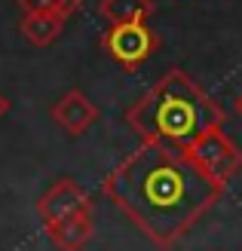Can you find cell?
<instances>
[{
    "label": "cell",
    "instance_id": "6da1fadb",
    "mask_svg": "<svg viewBox=\"0 0 242 251\" xmlns=\"http://www.w3.org/2000/svg\"><path fill=\"white\" fill-rule=\"evenodd\" d=\"M101 190L157 248H175L224 196L184 153L150 144L120 159Z\"/></svg>",
    "mask_w": 242,
    "mask_h": 251
},
{
    "label": "cell",
    "instance_id": "7a4b0ae2",
    "mask_svg": "<svg viewBox=\"0 0 242 251\" xmlns=\"http://www.w3.org/2000/svg\"><path fill=\"white\" fill-rule=\"evenodd\" d=\"M227 120V110L184 74L181 68L165 71L138 101L126 110V126L138 135L141 144L184 150L209 129H218Z\"/></svg>",
    "mask_w": 242,
    "mask_h": 251
},
{
    "label": "cell",
    "instance_id": "3957f363",
    "mask_svg": "<svg viewBox=\"0 0 242 251\" xmlns=\"http://www.w3.org/2000/svg\"><path fill=\"white\" fill-rule=\"evenodd\" d=\"M184 156L193 162L209 181H215L218 187H224V190L242 169V150L230 141V135L224 132V126L199 135L196 141L184 150Z\"/></svg>",
    "mask_w": 242,
    "mask_h": 251
},
{
    "label": "cell",
    "instance_id": "277c9868",
    "mask_svg": "<svg viewBox=\"0 0 242 251\" xmlns=\"http://www.w3.org/2000/svg\"><path fill=\"white\" fill-rule=\"evenodd\" d=\"M101 49L123 74H138L144 61L160 49V37L147 22L108 25V31L101 34Z\"/></svg>",
    "mask_w": 242,
    "mask_h": 251
},
{
    "label": "cell",
    "instance_id": "5b68a950",
    "mask_svg": "<svg viewBox=\"0 0 242 251\" xmlns=\"http://www.w3.org/2000/svg\"><path fill=\"white\" fill-rule=\"evenodd\" d=\"M83 211H92V199L74 178H58L37 199V215H40L43 230L55 227V224L68 221L74 215H83Z\"/></svg>",
    "mask_w": 242,
    "mask_h": 251
},
{
    "label": "cell",
    "instance_id": "8992f818",
    "mask_svg": "<svg viewBox=\"0 0 242 251\" xmlns=\"http://www.w3.org/2000/svg\"><path fill=\"white\" fill-rule=\"evenodd\" d=\"M49 114H53V120H55V126L61 132H68L71 138H77V135H83L89 126L98 120V107L83 95V89H68L53 104Z\"/></svg>",
    "mask_w": 242,
    "mask_h": 251
},
{
    "label": "cell",
    "instance_id": "52a82bcc",
    "mask_svg": "<svg viewBox=\"0 0 242 251\" xmlns=\"http://www.w3.org/2000/svg\"><path fill=\"white\" fill-rule=\"evenodd\" d=\"M92 233H95V218L92 211H83V215H74L68 221L49 227L46 236L58 251H83L89 242H92Z\"/></svg>",
    "mask_w": 242,
    "mask_h": 251
},
{
    "label": "cell",
    "instance_id": "ba28073f",
    "mask_svg": "<svg viewBox=\"0 0 242 251\" xmlns=\"http://www.w3.org/2000/svg\"><path fill=\"white\" fill-rule=\"evenodd\" d=\"M19 28L25 34V40L31 46H53L58 37H61V28H65V19L53 16V12H25Z\"/></svg>",
    "mask_w": 242,
    "mask_h": 251
},
{
    "label": "cell",
    "instance_id": "9c48e42d",
    "mask_svg": "<svg viewBox=\"0 0 242 251\" xmlns=\"http://www.w3.org/2000/svg\"><path fill=\"white\" fill-rule=\"evenodd\" d=\"M154 0H101L98 12L108 25H132V22H147L154 12Z\"/></svg>",
    "mask_w": 242,
    "mask_h": 251
},
{
    "label": "cell",
    "instance_id": "30bf717a",
    "mask_svg": "<svg viewBox=\"0 0 242 251\" xmlns=\"http://www.w3.org/2000/svg\"><path fill=\"white\" fill-rule=\"evenodd\" d=\"M22 12H53L58 19H71L83 9V0H19Z\"/></svg>",
    "mask_w": 242,
    "mask_h": 251
},
{
    "label": "cell",
    "instance_id": "8fae6325",
    "mask_svg": "<svg viewBox=\"0 0 242 251\" xmlns=\"http://www.w3.org/2000/svg\"><path fill=\"white\" fill-rule=\"evenodd\" d=\"M6 110H9V98H6L3 92H0V120L6 117Z\"/></svg>",
    "mask_w": 242,
    "mask_h": 251
},
{
    "label": "cell",
    "instance_id": "7c38bea8",
    "mask_svg": "<svg viewBox=\"0 0 242 251\" xmlns=\"http://www.w3.org/2000/svg\"><path fill=\"white\" fill-rule=\"evenodd\" d=\"M233 107H236V114H239V117H242V92H239V95H236V101H233Z\"/></svg>",
    "mask_w": 242,
    "mask_h": 251
}]
</instances>
